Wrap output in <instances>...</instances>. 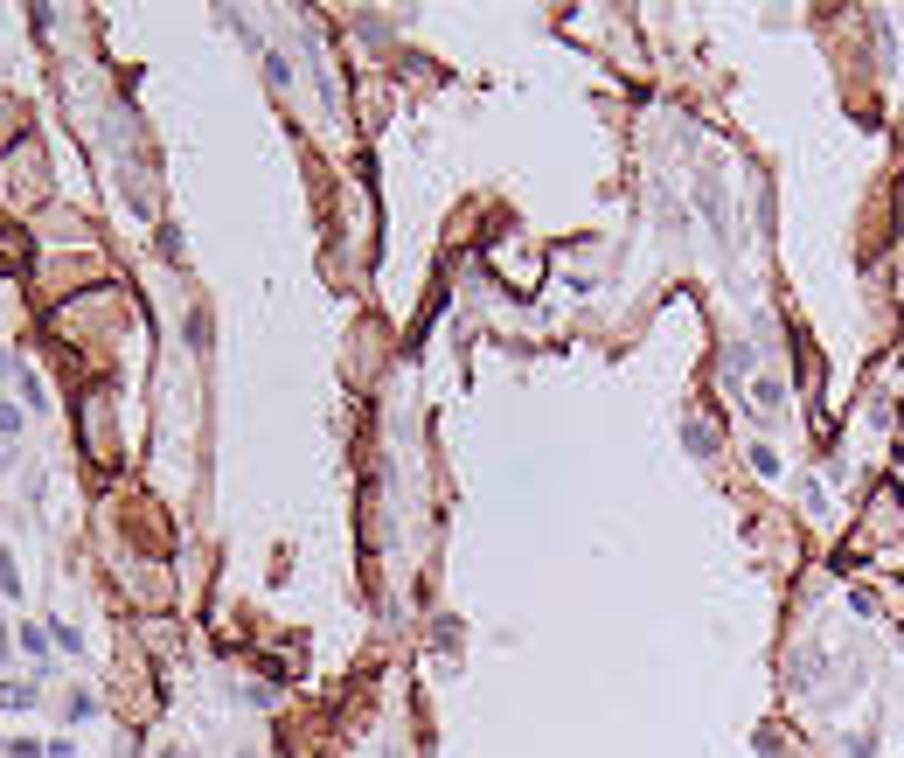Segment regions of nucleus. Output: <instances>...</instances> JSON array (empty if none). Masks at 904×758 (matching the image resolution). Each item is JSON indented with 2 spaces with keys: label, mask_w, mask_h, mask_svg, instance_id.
Returning <instances> with one entry per match:
<instances>
[{
  "label": "nucleus",
  "mask_w": 904,
  "mask_h": 758,
  "mask_svg": "<svg viewBox=\"0 0 904 758\" xmlns=\"http://www.w3.org/2000/svg\"><path fill=\"white\" fill-rule=\"evenodd\" d=\"M160 758H188V752H181V745H160Z\"/></svg>",
  "instance_id": "ddd939ff"
},
{
  "label": "nucleus",
  "mask_w": 904,
  "mask_h": 758,
  "mask_svg": "<svg viewBox=\"0 0 904 758\" xmlns=\"http://www.w3.org/2000/svg\"><path fill=\"white\" fill-rule=\"evenodd\" d=\"M14 647H21L28 661H49V647H56V633H42V626H21V633H14Z\"/></svg>",
  "instance_id": "423d86ee"
},
{
  "label": "nucleus",
  "mask_w": 904,
  "mask_h": 758,
  "mask_svg": "<svg viewBox=\"0 0 904 758\" xmlns=\"http://www.w3.org/2000/svg\"><path fill=\"white\" fill-rule=\"evenodd\" d=\"M0 654H7V633H0Z\"/></svg>",
  "instance_id": "2eb2a0df"
},
{
  "label": "nucleus",
  "mask_w": 904,
  "mask_h": 758,
  "mask_svg": "<svg viewBox=\"0 0 904 758\" xmlns=\"http://www.w3.org/2000/svg\"><path fill=\"white\" fill-rule=\"evenodd\" d=\"M202 341H209V313L195 306V313H188V348H202Z\"/></svg>",
  "instance_id": "1a4fd4ad"
},
{
  "label": "nucleus",
  "mask_w": 904,
  "mask_h": 758,
  "mask_svg": "<svg viewBox=\"0 0 904 758\" xmlns=\"http://www.w3.org/2000/svg\"><path fill=\"white\" fill-rule=\"evenodd\" d=\"M752 411L758 418H779L786 411V376H752Z\"/></svg>",
  "instance_id": "20e7f679"
},
{
  "label": "nucleus",
  "mask_w": 904,
  "mask_h": 758,
  "mask_svg": "<svg viewBox=\"0 0 904 758\" xmlns=\"http://www.w3.org/2000/svg\"><path fill=\"white\" fill-rule=\"evenodd\" d=\"M49 752V745H35V738H14V745H7V758H42Z\"/></svg>",
  "instance_id": "f8f14e48"
},
{
  "label": "nucleus",
  "mask_w": 904,
  "mask_h": 758,
  "mask_svg": "<svg viewBox=\"0 0 904 758\" xmlns=\"http://www.w3.org/2000/svg\"><path fill=\"white\" fill-rule=\"evenodd\" d=\"M84 432H91V453L112 466V453H119V446H112V418H105V397H91V404H84Z\"/></svg>",
  "instance_id": "7ed1b4c3"
},
{
  "label": "nucleus",
  "mask_w": 904,
  "mask_h": 758,
  "mask_svg": "<svg viewBox=\"0 0 904 758\" xmlns=\"http://www.w3.org/2000/svg\"><path fill=\"white\" fill-rule=\"evenodd\" d=\"M21 432V404H0V439H14Z\"/></svg>",
  "instance_id": "9b49d317"
},
{
  "label": "nucleus",
  "mask_w": 904,
  "mask_h": 758,
  "mask_svg": "<svg viewBox=\"0 0 904 758\" xmlns=\"http://www.w3.org/2000/svg\"><path fill=\"white\" fill-rule=\"evenodd\" d=\"M14 592H21V578H14V557L0 550V599H14Z\"/></svg>",
  "instance_id": "9d476101"
},
{
  "label": "nucleus",
  "mask_w": 904,
  "mask_h": 758,
  "mask_svg": "<svg viewBox=\"0 0 904 758\" xmlns=\"http://www.w3.org/2000/svg\"><path fill=\"white\" fill-rule=\"evenodd\" d=\"M237 758H265V752H237Z\"/></svg>",
  "instance_id": "4468645a"
},
{
  "label": "nucleus",
  "mask_w": 904,
  "mask_h": 758,
  "mask_svg": "<svg viewBox=\"0 0 904 758\" xmlns=\"http://www.w3.org/2000/svg\"><path fill=\"white\" fill-rule=\"evenodd\" d=\"M745 459H752V473H758V480H772V473H779V453H772L765 439H758V446H752V453H745Z\"/></svg>",
  "instance_id": "6e6552de"
},
{
  "label": "nucleus",
  "mask_w": 904,
  "mask_h": 758,
  "mask_svg": "<svg viewBox=\"0 0 904 758\" xmlns=\"http://www.w3.org/2000/svg\"><path fill=\"white\" fill-rule=\"evenodd\" d=\"M35 703H42L35 682H0V710H35Z\"/></svg>",
  "instance_id": "0eeeda50"
},
{
  "label": "nucleus",
  "mask_w": 904,
  "mask_h": 758,
  "mask_svg": "<svg viewBox=\"0 0 904 758\" xmlns=\"http://www.w3.org/2000/svg\"><path fill=\"white\" fill-rule=\"evenodd\" d=\"M7 167H14V188H21L28 202H42V188H49V181H42V174H49V167H42V147H14Z\"/></svg>",
  "instance_id": "f03ea898"
},
{
  "label": "nucleus",
  "mask_w": 904,
  "mask_h": 758,
  "mask_svg": "<svg viewBox=\"0 0 904 758\" xmlns=\"http://www.w3.org/2000/svg\"><path fill=\"white\" fill-rule=\"evenodd\" d=\"M682 446H689V453H696V459H710V453H717V425H703V418H689V425H682Z\"/></svg>",
  "instance_id": "39448f33"
},
{
  "label": "nucleus",
  "mask_w": 904,
  "mask_h": 758,
  "mask_svg": "<svg viewBox=\"0 0 904 758\" xmlns=\"http://www.w3.org/2000/svg\"><path fill=\"white\" fill-rule=\"evenodd\" d=\"M891 536H904V501H898V487H877L870 508H863V529L849 536V550L863 557V550H877V543H891Z\"/></svg>",
  "instance_id": "f257e3e1"
}]
</instances>
